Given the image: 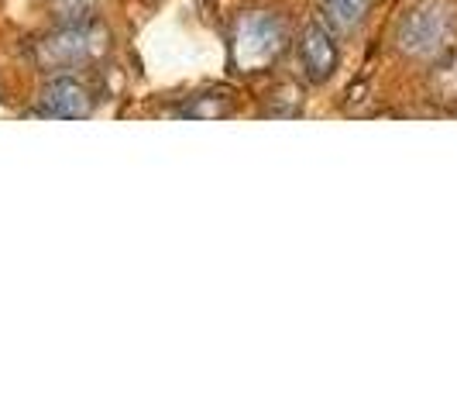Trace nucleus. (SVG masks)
<instances>
[{
  "mask_svg": "<svg viewBox=\"0 0 457 413\" xmlns=\"http://www.w3.org/2000/svg\"><path fill=\"white\" fill-rule=\"evenodd\" d=\"M371 0H320V11L334 31H354L365 21Z\"/></svg>",
  "mask_w": 457,
  "mask_h": 413,
  "instance_id": "423d86ee",
  "label": "nucleus"
},
{
  "mask_svg": "<svg viewBox=\"0 0 457 413\" xmlns=\"http://www.w3.org/2000/svg\"><path fill=\"white\" fill-rule=\"evenodd\" d=\"M286 42H289V35H286V24H282L278 14H272V11H248L234 28V42H230L234 66L241 72H262L282 55Z\"/></svg>",
  "mask_w": 457,
  "mask_h": 413,
  "instance_id": "7ed1b4c3",
  "label": "nucleus"
},
{
  "mask_svg": "<svg viewBox=\"0 0 457 413\" xmlns=\"http://www.w3.org/2000/svg\"><path fill=\"white\" fill-rule=\"evenodd\" d=\"M111 48V31L96 21H72L46 35L35 46V59L46 72H72L104 59Z\"/></svg>",
  "mask_w": 457,
  "mask_h": 413,
  "instance_id": "f257e3e1",
  "label": "nucleus"
},
{
  "mask_svg": "<svg viewBox=\"0 0 457 413\" xmlns=\"http://www.w3.org/2000/svg\"><path fill=\"white\" fill-rule=\"evenodd\" d=\"M457 7L451 0H423L399 21L395 42L412 59H434L454 42Z\"/></svg>",
  "mask_w": 457,
  "mask_h": 413,
  "instance_id": "f03ea898",
  "label": "nucleus"
},
{
  "mask_svg": "<svg viewBox=\"0 0 457 413\" xmlns=\"http://www.w3.org/2000/svg\"><path fill=\"white\" fill-rule=\"evenodd\" d=\"M234 114V104H230L224 93L217 97H196L193 104H186L179 117H193V121H213V117H230Z\"/></svg>",
  "mask_w": 457,
  "mask_h": 413,
  "instance_id": "0eeeda50",
  "label": "nucleus"
},
{
  "mask_svg": "<svg viewBox=\"0 0 457 413\" xmlns=\"http://www.w3.org/2000/svg\"><path fill=\"white\" fill-rule=\"evenodd\" d=\"M96 0H52L55 18H62L66 24L72 21H90V11Z\"/></svg>",
  "mask_w": 457,
  "mask_h": 413,
  "instance_id": "6e6552de",
  "label": "nucleus"
},
{
  "mask_svg": "<svg viewBox=\"0 0 457 413\" xmlns=\"http://www.w3.org/2000/svg\"><path fill=\"white\" fill-rule=\"evenodd\" d=\"M341 63V52L334 35L323 28V24H306L303 35H299V66L306 72L310 83H327Z\"/></svg>",
  "mask_w": 457,
  "mask_h": 413,
  "instance_id": "20e7f679",
  "label": "nucleus"
},
{
  "mask_svg": "<svg viewBox=\"0 0 457 413\" xmlns=\"http://www.w3.org/2000/svg\"><path fill=\"white\" fill-rule=\"evenodd\" d=\"M42 114L46 117H62V121H83L93 114V93L72 80V76H52L42 87Z\"/></svg>",
  "mask_w": 457,
  "mask_h": 413,
  "instance_id": "39448f33",
  "label": "nucleus"
}]
</instances>
